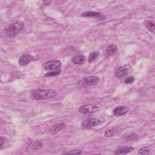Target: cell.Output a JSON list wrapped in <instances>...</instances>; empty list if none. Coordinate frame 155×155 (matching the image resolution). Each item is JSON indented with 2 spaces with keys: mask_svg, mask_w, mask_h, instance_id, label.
Wrapping results in <instances>:
<instances>
[{
  "mask_svg": "<svg viewBox=\"0 0 155 155\" xmlns=\"http://www.w3.org/2000/svg\"><path fill=\"white\" fill-rule=\"evenodd\" d=\"M57 95V92L52 89L42 90L37 89L31 92V98L36 100L49 99L55 98Z\"/></svg>",
  "mask_w": 155,
  "mask_h": 155,
  "instance_id": "1",
  "label": "cell"
},
{
  "mask_svg": "<svg viewBox=\"0 0 155 155\" xmlns=\"http://www.w3.org/2000/svg\"><path fill=\"white\" fill-rule=\"evenodd\" d=\"M99 82V78L97 76H90L85 77L80 80L76 84L78 88H84L87 87L97 85Z\"/></svg>",
  "mask_w": 155,
  "mask_h": 155,
  "instance_id": "2",
  "label": "cell"
},
{
  "mask_svg": "<svg viewBox=\"0 0 155 155\" xmlns=\"http://www.w3.org/2000/svg\"><path fill=\"white\" fill-rule=\"evenodd\" d=\"M24 28V23L21 21H17L9 26L6 30V34L9 37H13L20 34Z\"/></svg>",
  "mask_w": 155,
  "mask_h": 155,
  "instance_id": "3",
  "label": "cell"
},
{
  "mask_svg": "<svg viewBox=\"0 0 155 155\" xmlns=\"http://www.w3.org/2000/svg\"><path fill=\"white\" fill-rule=\"evenodd\" d=\"M99 109V107L95 104H88L81 106L78 111L82 114H92L96 113Z\"/></svg>",
  "mask_w": 155,
  "mask_h": 155,
  "instance_id": "4",
  "label": "cell"
},
{
  "mask_svg": "<svg viewBox=\"0 0 155 155\" xmlns=\"http://www.w3.org/2000/svg\"><path fill=\"white\" fill-rule=\"evenodd\" d=\"M133 69L130 65L126 64L122 66L119 69H118L115 72V76L118 78H122L125 77L129 75Z\"/></svg>",
  "mask_w": 155,
  "mask_h": 155,
  "instance_id": "5",
  "label": "cell"
},
{
  "mask_svg": "<svg viewBox=\"0 0 155 155\" xmlns=\"http://www.w3.org/2000/svg\"><path fill=\"white\" fill-rule=\"evenodd\" d=\"M102 121L97 118H90L85 120L82 123V128L83 129H90L95 126L100 125Z\"/></svg>",
  "mask_w": 155,
  "mask_h": 155,
  "instance_id": "6",
  "label": "cell"
},
{
  "mask_svg": "<svg viewBox=\"0 0 155 155\" xmlns=\"http://www.w3.org/2000/svg\"><path fill=\"white\" fill-rule=\"evenodd\" d=\"M61 62L58 60L48 61L44 64V68L46 70H53L59 69L61 66Z\"/></svg>",
  "mask_w": 155,
  "mask_h": 155,
  "instance_id": "7",
  "label": "cell"
},
{
  "mask_svg": "<svg viewBox=\"0 0 155 155\" xmlns=\"http://www.w3.org/2000/svg\"><path fill=\"white\" fill-rule=\"evenodd\" d=\"M35 60V57L31 55H23L21 56L18 60V63L21 66H26L28 65L30 62Z\"/></svg>",
  "mask_w": 155,
  "mask_h": 155,
  "instance_id": "8",
  "label": "cell"
},
{
  "mask_svg": "<svg viewBox=\"0 0 155 155\" xmlns=\"http://www.w3.org/2000/svg\"><path fill=\"white\" fill-rule=\"evenodd\" d=\"M130 110V108L126 106H118L114 108L113 113L117 116H121L127 113Z\"/></svg>",
  "mask_w": 155,
  "mask_h": 155,
  "instance_id": "9",
  "label": "cell"
},
{
  "mask_svg": "<svg viewBox=\"0 0 155 155\" xmlns=\"http://www.w3.org/2000/svg\"><path fill=\"white\" fill-rule=\"evenodd\" d=\"M66 127V125L64 122H61V123H58L56 124L53 126L50 129V132L53 134L55 135L56 133H57L58 132H60L61 130H63L65 127Z\"/></svg>",
  "mask_w": 155,
  "mask_h": 155,
  "instance_id": "10",
  "label": "cell"
},
{
  "mask_svg": "<svg viewBox=\"0 0 155 155\" xmlns=\"http://www.w3.org/2000/svg\"><path fill=\"white\" fill-rule=\"evenodd\" d=\"M118 51V46L115 44H112L107 46L105 50V54L107 56L113 55Z\"/></svg>",
  "mask_w": 155,
  "mask_h": 155,
  "instance_id": "11",
  "label": "cell"
},
{
  "mask_svg": "<svg viewBox=\"0 0 155 155\" xmlns=\"http://www.w3.org/2000/svg\"><path fill=\"white\" fill-rule=\"evenodd\" d=\"M81 17H92L95 18H101L102 17V15L99 12H94V11H89L83 13L81 15Z\"/></svg>",
  "mask_w": 155,
  "mask_h": 155,
  "instance_id": "12",
  "label": "cell"
},
{
  "mask_svg": "<svg viewBox=\"0 0 155 155\" xmlns=\"http://www.w3.org/2000/svg\"><path fill=\"white\" fill-rule=\"evenodd\" d=\"M134 150H135V148L130 147H122V148H118V150H115L114 152V154H128V153L133 151Z\"/></svg>",
  "mask_w": 155,
  "mask_h": 155,
  "instance_id": "13",
  "label": "cell"
},
{
  "mask_svg": "<svg viewBox=\"0 0 155 155\" xmlns=\"http://www.w3.org/2000/svg\"><path fill=\"white\" fill-rule=\"evenodd\" d=\"M73 63L76 65H83L86 62V58L83 55H78L72 59Z\"/></svg>",
  "mask_w": 155,
  "mask_h": 155,
  "instance_id": "14",
  "label": "cell"
},
{
  "mask_svg": "<svg viewBox=\"0 0 155 155\" xmlns=\"http://www.w3.org/2000/svg\"><path fill=\"white\" fill-rule=\"evenodd\" d=\"M99 55V52L98 51H94L90 53L88 58V63H91L92 62H94Z\"/></svg>",
  "mask_w": 155,
  "mask_h": 155,
  "instance_id": "15",
  "label": "cell"
},
{
  "mask_svg": "<svg viewBox=\"0 0 155 155\" xmlns=\"http://www.w3.org/2000/svg\"><path fill=\"white\" fill-rule=\"evenodd\" d=\"M145 26L147 27V29L150 31L151 32H152L153 34L155 33V27L154 23H153L151 21H146L145 22Z\"/></svg>",
  "mask_w": 155,
  "mask_h": 155,
  "instance_id": "16",
  "label": "cell"
},
{
  "mask_svg": "<svg viewBox=\"0 0 155 155\" xmlns=\"http://www.w3.org/2000/svg\"><path fill=\"white\" fill-rule=\"evenodd\" d=\"M43 146L42 143L39 141H36L35 142H33L30 145L31 148L33 150H38L42 148Z\"/></svg>",
  "mask_w": 155,
  "mask_h": 155,
  "instance_id": "17",
  "label": "cell"
},
{
  "mask_svg": "<svg viewBox=\"0 0 155 155\" xmlns=\"http://www.w3.org/2000/svg\"><path fill=\"white\" fill-rule=\"evenodd\" d=\"M138 138V135L136 133H131L129 135L124 137L126 141H133L137 140Z\"/></svg>",
  "mask_w": 155,
  "mask_h": 155,
  "instance_id": "18",
  "label": "cell"
},
{
  "mask_svg": "<svg viewBox=\"0 0 155 155\" xmlns=\"http://www.w3.org/2000/svg\"><path fill=\"white\" fill-rule=\"evenodd\" d=\"M117 133H118L117 130L115 129H112L108 130L107 132H105L104 133V136L105 137H113V136H115Z\"/></svg>",
  "mask_w": 155,
  "mask_h": 155,
  "instance_id": "19",
  "label": "cell"
},
{
  "mask_svg": "<svg viewBox=\"0 0 155 155\" xmlns=\"http://www.w3.org/2000/svg\"><path fill=\"white\" fill-rule=\"evenodd\" d=\"M61 72V69H58L55 71L53 72H50L48 73H46L44 76L45 77H50V76H58V75H59Z\"/></svg>",
  "mask_w": 155,
  "mask_h": 155,
  "instance_id": "20",
  "label": "cell"
},
{
  "mask_svg": "<svg viewBox=\"0 0 155 155\" xmlns=\"http://www.w3.org/2000/svg\"><path fill=\"white\" fill-rule=\"evenodd\" d=\"M150 153V150L145 147L139 150L138 151V154H148Z\"/></svg>",
  "mask_w": 155,
  "mask_h": 155,
  "instance_id": "21",
  "label": "cell"
},
{
  "mask_svg": "<svg viewBox=\"0 0 155 155\" xmlns=\"http://www.w3.org/2000/svg\"><path fill=\"white\" fill-rule=\"evenodd\" d=\"M135 79L134 76H129V77H127V78L125 80L124 83H125L126 84H131V83H133V82L135 81Z\"/></svg>",
  "mask_w": 155,
  "mask_h": 155,
  "instance_id": "22",
  "label": "cell"
},
{
  "mask_svg": "<svg viewBox=\"0 0 155 155\" xmlns=\"http://www.w3.org/2000/svg\"><path fill=\"white\" fill-rule=\"evenodd\" d=\"M7 143V141H6V139L3 137H1L0 138V147H1V150H2L3 148V145L4 144H6V143Z\"/></svg>",
  "mask_w": 155,
  "mask_h": 155,
  "instance_id": "23",
  "label": "cell"
},
{
  "mask_svg": "<svg viewBox=\"0 0 155 155\" xmlns=\"http://www.w3.org/2000/svg\"><path fill=\"white\" fill-rule=\"evenodd\" d=\"M82 153V151L81 150H73L71 151H69L67 153H66V154H80Z\"/></svg>",
  "mask_w": 155,
  "mask_h": 155,
  "instance_id": "24",
  "label": "cell"
},
{
  "mask_svg": "<svg viewBox=\"0 0 155 155\" xmlns=\"http://www.w3.org/2000/svg\"><path fill=\"white\" fill-rule=\"evenodd\" d=\"M42 3L45 6H49L50 4L51 1H42Z\"/></svg>",
  "mask_w": 155,
  "mask_h": 155,
  "instance_id": "25",
  "label": "cell"
}]
</instances>
